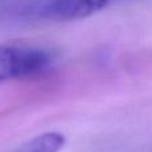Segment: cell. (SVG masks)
Returning <instances> with one entry per match:
<instances>
[{"instance_id": "cell-1", "label": "cell", "mask_w": 152, "mask_h": 152, "mask_svg": "<svg viewBox=\"0 0 152 152\" xmlns=\"http://www.w3.org/2000/svg\"><path fill=\"white\" fill-rule=\"evenodd\" d=\"M53 55L48 50L29 44H0V83L28 77L45 71Z\"/></svg>"}, {"instance_id": "cell-2", "label": "cell", "mask_w": 152, "mask_h": 152, "mask_svg": "<svg viewBox=\"0 0 152 152\" xmlns=\"http://www.w3.org/2000/svg\"><path fill=\"white\" fill-rule=\"evenodd\" d=\"M112 0H45L40 7L43 16L55 20H77L105 8Z\"/></svg>"}, {"instance_id": "cell-3", "label": "cell", "mask_w": 152, "mask_h": 152, "mask_svg": "<svg viewBox=\"0 0 152 152\" xmlns=\"http://www.w3.org/2000/svg\"><path fill=\"white\" fill-rule=\"evenodd\" d=\"M66 144V137L60 132H44L23 143L12 152H59Z\"/></svg>"}]
</instances>
